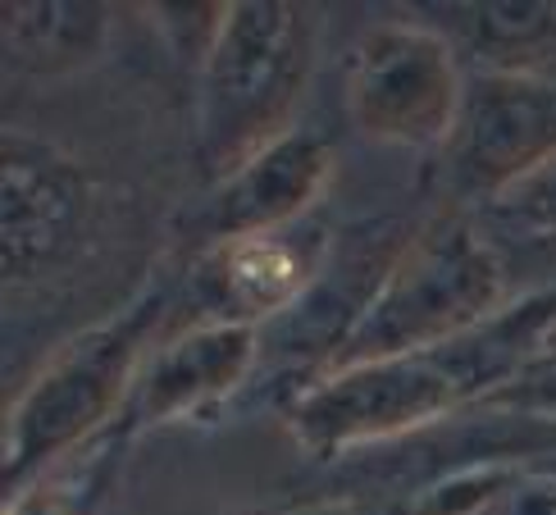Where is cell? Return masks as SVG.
<instances>
[{
	"label": "cell",
	"instance_id": "obj_17",
	"mask_svg": "<svg viewBox=\"0 0 556 515\" xmlns=\"http://www.w3.org/2000/svg\"><path fill=\"white\" fill-rule=\"evenodd\" d=\"M475 406L511 411V415H529V419H552L556 425V365L511 374V379L497 384L493 392H483Z\"/></svg>",
	"mask_w": 556,
	"mask_h": 515
},
{
	"label": "cell",
	"instance_id": "obj_3",
	"mask_svg": "<svg viewBox=\"0 0 556 515\" xmlns=\"http://www.w3.org/2000/svg\"><path fill=\"white\" fill-rule=\"evenodd\" d=\"M315 74V10L233 0L197 74V155L211 183L292 133Z\"/></svg>",
	"mask_w": 556,
	"mask_h": 515
},
{
	"label": "cell",
	"instance_id": "obj_4",
	"mask_svg": "<svg viewBox=\"0 0 556 515\" xmlns=\"http://www.w3.org/2000/svg\"><path fill=\"white\" fill-rule=\"evenodd\" d=\"M165 319V297L151 292L68 338L10 406L5 488L18 493L60 461L91 448L124 419L132 384L151 356V338Z\"/></svg>",
	"mask_w": 556,
	"mask_h": 515
},
{
	"label": "cell",
	"instance_id": "obj_12",
	"mask_svg": "<svg viewBox=\"0 0 556 515\" xmlns=\"http://www.w3.org/2000/svg\"><path fill=\"white\" fill-rule=\"evenodd\" d=\"M5 51L28 74H64L101 51L105 41V10L101 5H64V0H10L0 14Z\"/></svg>",
	"mask_w": 556,
	"mask_h": 515
},
{
	"label": "cell",
	"instance_id": "obj_19",
	"mask_svg": "<svg viewBox=\"0 0 556 515\" xmlns=\"http://www.w3.org/2000/svg\"><path fill=\"white\" fill-rule=\"evenodd\" d=\"M288 515H361V511L342 506V502H329V506H301V511H288Z\"/></svg>",
	"mask_w": 556,
	"mask_h": 515
},
{
	"label": "cell",
	"instance_id": "obj_18",
	"mask_svg": "<svg viewBox=\"0 0 556 515\" xmlns=\"http://www.w3.org/2000/svg\"><path fill=\"white\" fill-rule=\"evenodd\" d=\"M516 515H556V483L525 488L516 498Z\"/></svg>",
	"mask_w": 556,
	"mask_h": 515
},
{
	"label": "cell",
	"instance_id": "obj_5",
	"mask_svg": "<svg viewBox=\"0 0 556 515\" xmlns=\"http://www.w3.org/2000/svg\"><path fill=\"white\" fill-rule=\"evenodd\" d=\"M466 68L443 28L392 18L369 28L346 60V120L379 147L443 151L466 105Z\"/></svg>",
	"mask_w": 556,
	"mask_h": 515
},
{
	"label": "cell",
	"instance_id": "obj_7",
	"mask_svg": "<svg viewBox=\"0 0 556 515\" xmlns=\"http://www.w3.org/2000/svg\"><path fill=\"white\" fill-rule=\"evenodd\" d=\"M91 187L68 151L41 137L5 133L0 142V261L5 284L18 288L68 261L87 228Z\"/></svg>",
	"mask_w": 556,
	"mask_h": 515
},
{
	"label": "cell",
	"instance_id": "obj_8",
	"mask_svg": "<svg viewBox=\"0 0 556 515\" xmlns=\"http://www.w3.org/2000/svg\"><path fill=\"white\" fill-rule=\"evenodd\" d=\"M261 329L228 319H201L178 338L151 347V356L132 384L124 406V429H160L178 419H197L211 406L228 402L256 365Z\"/></svg>",
	"mask_w": 556,
	"mask_h": 515
},
{
	"label": "cell",
	"instance_id": "obj_16",
	"mask_svg": "<svg viewBox=\"0 0 556 515\" xmlns=\"http://www.w3.org/2000/svg\"><path fill=\"white\" fill-rule=\"evenodd\" d=\"M155 14H160V23H165L169 46L201 74V64H205V55H211V46L224 28L228 5H215V0L211 5H160Z\"/></svg>",
	"mask_w": 556,
	"mask_h": 515
},
{
	"label": "cell",
	"instance_id": "obj_11",
	"mask_svg": "<svg viewBox=\"0 0 556 515\" xmlns=\"http://www.w3.org/2000/svg\"><path fill=\"white\" fill-rule=\"evenodd\" d=\"M443 33L452 46H470L493 74H547L556 78V0H483L443 5Z\"/></svg>",
	"mask_w": 556,
	"mask_h": 515
},
{
	"label": "cell",
	"instance_id": "obj_15",
	"mask_svg": "<svg viewBox=\"0 0 556 515\" xmlns=\"http://www.w3.org/2000/svg\"><path fill=\"white\" fill-rule=\"evenodd\" d=\"M506 488H511V475L506 470H466V475L433 483L429 493L415 502L410 515H479L489 502H497Z\"/></svg>",
	"mask_w": 556,
	"mask_h": 515
},
{
	"label": "cell",
	"instance_id": "obj_1",
	"mask_svg": "<svg viewBox=\"0 0 556 515\" xmlns=\"http://www.w3.org/2000/svg\"><path fill=\"white\" fill-rule=\"evenodd\" d=\"M506 311V265L479 219L447 215L420 228L333 342L324 369L429 356L466 342Z\"/></svg>",
	"mask_w": 556,
	"mask_h": 515
},
{
	"label": "cell",
	"instance_id": "obj_2",
	"mask_svg": "<svg viewBox=\"0 0 556 515\" xmlns=\"http://www.w3.org/2000/svg\"><path fill=\"white\" fill-rule=\"evenodd\" d=\"M511 351L497 329H479L429 356H392L324 369L288 406V434L311 456H342L379 448L438 425L456 406L479 402L483 392L511 379Z\"/></svg>",
	"mask_w": 556,
	"mask_h": 515
},
{
	"label": "cell",
	"instance_id": "obj_14",
	"mask_svg": "<svg viewBox=\"0 0 556 515\" xmlns=\"http://www.w3.org/2000/svg\"><path fill=\"white\" fill-rule=\"evenodd\" d=\"M479 224L489 238L506 233L525 251L556 255V155L516 178L489 205H479Z\"/></svg>",
	"mask_w": 556,
	"mask_h": 515
},
{
	"label": "cell",
	"instance_id": "obj_9",
	"mask_svg": "<svg viewBox=\"0 0 556 515\" xmlns=\"http://www.w3.org/2000/svg\"><path fill=\"white\" fill-rule=\"evenodd\" d=\"M333 178V147L311 128H292L274 147L251 155L242 169L219 178L205 197L197 228L205 247L251 238V233H283L306 219V210Z\"/></svg>",
	"mask_w": 556,
	"mask_h": 515
},
{
	"label": "cell",
	"instance_id": "obj_13",
	"mask_svg": "<svg viewBox=\"0 0 556 515\" xmlns=\"http://www.w3.org/2000/svg\"><path fill=\"white\" fill-rule=\"evenodd\" d=\"M114 461H119V434H105L101 442L83 448L78 465L60 461L55 470L10 493L5 515H97L114 483Z\"/></svg>",
	"mask_w": 556,
	"mask_h": 515
},
{
	"label": "cell",
	"instance_id": "obj_6",
	"mask_svg": "<svg viewBox=\"0 0 556 515\" xmlns=\"http://www.w3.org/2000/svg\"><path fill=\"white\" fill-rule=\"evenodd\" d=\"M438 155L452 197L489 205L556 155V78L479 68L466 83L460 120Z\"/></svg>",
	"mask_w": 556,
	"mask_h": 515
},
{
	"label": "cell",
	"instance_id": "obj_10",
	"mask_svg": "<svg viewBox=\"0 0 556 515\" xmlns=\"http://www.w3.org/2000/svg\"><path fill=\"white\" fill-rule=\"evenodd\" d=\"M324 255L319 228H283V233H251V238L205 247L197 265V301L205 319L228 324H261L288 311L311 288Z\"/></svg>",
	"mask_w": 556,
	"mask_h": 515
}]
</instances>
